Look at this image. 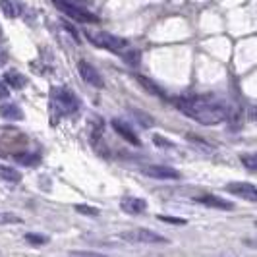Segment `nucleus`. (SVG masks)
I'll use <instances>...</instances> for the list:
<instances>
[{"mask_svg": "<svg viewBox=\"0 0 257 257\" xmlns=\"http://www.w3.org/2000/svg\"><path fill=\"white\" fill-rule=\"evenodd\" d=\"M26 240L29 242V244H33V245L47 244V238H45V236H39V234H26Z\"/></svg>", "mask_w": 257, "mask_h": 257, "instance_id": "nucleus-23", "label": "nucleus"}, {"mask_svg": "<svg viewBox=\"0 0 257 257\" xmlns=\"http://www.w3.org/2000/svg\"><path fill=\"white\" fill-rule=\"evenodd\" d=\"M8 95H10V91H8V85L0 81V99H6Z\"/></svg>", "mask_w": 257, "mask_h": 257, "instance_id": "nucleus-25", "label": "nucleus"}, {"mask_svg": "<svg viewBox=\"0 0 257 257\" xmlns=\"http://www.w3.org/2000/svg\"><path fill=\"white\" fill-rule=\"evenodd\" d=\"M52 99H54V104L60 108V112H62V114H72V112H76L77 106H79L77 97L70 89H66V87H58V89H54Z\"/></svg>", "mask_w": 257, "mask_h": 257, "instance_id": "nucleus-4", "label": "nucleus"}, {"mask_svg": "<svg viewBox=\"0 0 257 257\" xmlns=\"http://www.w3.org/2000/svg\"><path fill=\"white\" fill-rule=\"evenodd\" d=\"M130 112H132V116L142 124L143 128H151L155 124V120H153V116H149V114H145V112H142V110H138V108H130Z\"/></svg>", "mask_w": 257, "mask_h": 257, "instance_id": "nucleus-17", "label": "nucleus"}, {"mask_svg": "<svg viewBox=\"0 0 257 257\" xmlns=\"http://www.w3.org/2000/svg\"><path fill=\"white\" fill-rule=\"evenodd\" d=\"M136 79H138V83L142 85L143 89H147L149 93H153V95H157V97H165V91L161 89L157 83H153L151 79H147V77L143 76H136Z\"/></svg>", "mask_w": 257, "mask_h": 257, "instance_id": "nucleus-15", "label": "nucleus"}, {"mask_svg": "<svg viewBox=\"0 0 257 257\" xmlns=\"http://www.w3.org/2000/svg\"><path fill=\"white\" fill-rule=\"evenodd\" d=\"M85 37L89 39L95 47H101V49H106V51L122 52L124 49H128V41L122 37H116L112 33L99 31V33H85Z\"/></svg>", "mask_w": 257, "mask_h": 257, "instance_id": "nucleus-2", "label": "nucleus"}, {"mask_svg": "<svg viewBox=\"0 0 257 257\" xmlns=\"http://www.w3.org/2000/svg\"><path fill=\"white\" fill-rule=\"evenodd\" d=\"M197 201L207 207H215V209H232V207H234L230 201H224V199H220L217 195H203V197H199Z\"/></svg>", "mask_w": 257, "mask_h": 257, "instance_id": "nucleus-12", "label": "nucleus"}, {"mask_svg": "<svg viewBox=\"0 0 257 257\" xmlns=\"http://www.w3.org/2000/svg\"><path fill=\"white\" fill-rule=\"evenodd\" d=\"M0 116L6 118V120H24V110L18 106V104H2L0 106Z\"/></svg>", "mask_w": 257, "mask_h": 257, "instance_id": "nucleus-11", "label": "nucleus"}, {"mask_svg": "<svg viewBox=\"0 0 257 257\" xmlns=\"http://www.w3.org/2000/svg\"><path fill=\"white\" fill-rule=\"evenodd\" d=\"M76 211L81 213V215H85V217H97V215H99V209L89 207V205H76Z\"/></svg>", "mask_w": 257, "mask_h": 257, "instance_id": "nucleus-21", "label": "nucleus"}, {"mask_svg": "<svg viewBox=\"0 0 257 257\" xmlns=\"http://www.w3.org/2000/svg\"><path fill=\"white\" fill-rule=\"evenodd\" d=\"M122 238H126L130 242H142V244H167L168 242L165 236H161V234H157L153 230H147V228L126 232V234H122Z\"/></svg>", "mask_w": 257, "mask_h": 257, "instance_id": "nucleus-5", "label": "nucleus"}, {"mask_svg": "<svg viewBox=\"0 0 257 257\" xmlns=\"http://www.w3.org/2000/svg\"><path fill=\"white\" fill-rule=\"evenodd\" d=\"M0 37H2V35H0Z\"/></svg>", "mask_w": 257, "mask_h": 257, "instance_id": "nucleus-28", "label": "nucleus"}, {"mask_svg": "<svg viewBox=\"0 0 257 257\" xmlns=\"http://www.w3.org/2000/svg\"><path fill=\"white\" fill-rule=\"evenodd\" d=\"M176 108L188 118L199 122L201 126H217L228 118V106L215 99L207 97H193V99H180L176 101Z\"/></svg>", "mask_w": 257, "mask_h": 257, "instance_id": "nucleus-1", "label": "nucleus"}, {"mask_svg": "<svg viewBox=\"0 0 257 257\" xmlns=\"http://www.w3.org/2000/svg\"><path fill=\"white\" fill-rule=\"evenodd\" d=\"M140 58H142V54L138 51H132V52H126L124 54V62H128L132 66H138L140 64Z\"/></svg>", "mask_w": 257, "mask_h": 257, "instance_id": "nucleus-22", "label": "nucleus"}, {"mask_svg": "<svg viewBox=\"0 0 257 257\" xmlns=\"http://www.w3.org/2000/svg\"><path fill=\"white\" fill-rule=\"evenodd\" d=\"M0 178L6 182H10V184H18V182H22V172H20L18 168L0 165Z\"/></svg>", "mask_w": 257, "mask_h": 257, "instance_id": "nucleus-14", "label": "nucleus"}, {"mask_svg": "<svg viewBox=\"0 0 257 257\" xmlns=\"http://www.w3.org/2000/svg\"><path fill=\"white\" fill-rule=\"evenodd\" d=\"M72 255H81V257H99L95 251H72Z\"/></svg>", "mask_w": 257, "mask_h": 257, "instance_id": "nucleus-26", "label": "nucleus"}, {"mask_svg": "<svg viewBox=\"0 0 257 257\" xmlns=\"http://www.w3.org/2000/svg\"><path fill=\"white\" fill-rule=\"evenodd\" d=\"M4 79H6V83H8L10 87H14V89H22V87H26L27 85L26 76L20 74V72H16V70H10V72L4 76Z\"/></svg>", "mask_w": 257, "mask_h": 257, "instance_id": "nucleus-13", "label": "nucleus"}, {"mask_svg": "<svg viewBox=\"0 0 257 257\" xmlns=\"http://www.w3.org/2000/svg\"><path fill=\"white\" fill-rule=\"evenodd\" d=\"M159 220H163V222H170V224H186V220L178 219V217H165V215H161Z\"/></svg>", "mask_w": 257, "mask_h": 257, "instance_id": "nucleus-24", "label": "nucleus"}, {"mask_svg": "<svg viewBox=\"0 0 257 257\" xmlns=\"http://www.w3.org/2000/svg\"><path fill=\"white\" fill-rule=\"evenodd\" d=\"M24 220L12 213H0V224H22Z\"/></svg>", "mask_w": 257, "mask_h": 257, "instance_id": "nucleus-20", "label": "nucleus"}, {"mask_svg": "<svg viewBox=\"0 0 257 257\" xmlns=\"http://www.w3.org/2000/svg\"><path fill=\"white\" fill-rule=\"evenodd\" d=\"M240 159H242V165L247 170H257V153H245Z\"/></svg>", "mask_w": 257, "mask_h": 257, "instance_id": "nucleus-19", "label": "nucleus"}, {"mask_svg": "<svg viewBox=\"0 0 257 257\" xmlns=\"http://www.w3.org/2000/svg\"><path fill=\"white\" fill-rule=\"evenodd\" d=\"M0 10L6 18H16L18 16V8L12 0H0Z\"/></svg>", "mask_w": 257, "mask_h": 257, "instance_id": "nucleus-18", "label": "nucleus"}, {"mask_svg": "<svg viewBox=\"0 0 257 257\" xmlns=\"http://www.w3.org/2000/svg\"><path fill=\"white\" fill-rule=\"evenodd\" d=\"M52 2L56 4V8H58L60 12H64L66 16H70V18L76 20V22H81V24H95V22H97V16H93V14L87 12L85 8L74 4L72 0H52Z\"/></svg>", "mask_w": 257, "mask_h": 257, "instance_id": "nucleus-3", "label": "nucleus"}, {"mask_svg": "<svg viewBox=\"0 0 257 257\" xmlns=\"http://www.w3.org/2000/svg\"><path fill=\"white\" fill-rule=\"evenodd\" d=\"M120 207H122V211H126L128 215H140V213H143V211L147 209V201L142 199V197H124Z\"/></svg>", "mask_w": 257, "mask_h": 257, "instance_id": "nucleus-10", "label": "nucleus"}, {"mask_svg": "<svg viewBox=\"0 0 257 257\" xmlns=\"http://www.w3.org/2000/svg\"><path fill=\"white\" fill-rule=\"evenodd\" d=\"M153 140H155V143H157V145H165V147H170V142H167V140H161V136H155Z\"/></svg>", "mask_w": 257, "mask_h": 257, "instance_id": "nucleus-27", "label": "nucleus"}, {"mask_svg": "<svg viewBox=\"0 0 257 257\" xmlns=\"http://www.w3.org/2000/svg\"><path fill=\"white\" fill-rule=\"evenodd\" d=\"M226 192L238 195L240 199H245L249 203H257V188L249 182H232L226 186Z\"/></svg>", "mask_w": 257, "mask_h": 257, "instance_id": "nucleus-6", "label": "nucleus"}, {"mask_svg": "<svg viewBox=\"0 0 257 257\" xmlns=\"http://www.w3.org/2000/svg\"><path fill=\"white\" fill-rule=\"evenodd\" d=\"M77 72H79V76H81V79L85 81V83H89V85H93V87H103L104 81L103 77H101V74H99V70L95 68V66H91L89 62H85V60H79L77 62Z\"/></svg>", "mask_w": 257, "mask_h": 257, "instance_id": "nucleus-7", "label": "nucleus"}, {"mask_svg": "<svg viewBox=\"0 0 257 257\" xmlns=\"http://www.w3.org/2000/svg\"><path fill=\"white\" fill-rule=\"evenodd\" d=\"M16 161L20 163V165H24V167H35L41 163V157L35 153H20L16 155Z\"/></svg>", "mask_w": 257, "mask_h": 257, "instance_id": "nucleus-16", "label": "nucleus"}, {"mask_svg": "<svg viewBox=\"0 0 257 257\" xmlns=\"http://www.w3.org/2000/svg\"><path fill=\"white\" fill-rule=\"evenodd\" d=\"M110 126H112V130H114L116 134L120 136V138H124L128 143H132V145H142V142H140V138L136 136V132L130 128L128 124L124 122V120H118V118H114L112 122H110Z\"/></svg>", "mask_w": 257, "mask_h": 257, "instance_id": "nucleus-8", "label": "nucleus"}, {"mask_svg": "<svg viewBox=\"0 0 257 257\" xmlns=\"http://www.w3.org/2000/svg\"><path fill=\"white\" fill-rule=\"evenodd\" d=\"M143 174L157 178V180H176V178H180V174L170 167H147L143 168Z\"/></svg>", "mask_w": 257, "mask_h": 257, "instance_id": "nucleus-9", "label": "nucleus"}]
</instances>
